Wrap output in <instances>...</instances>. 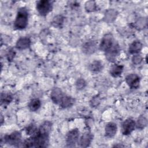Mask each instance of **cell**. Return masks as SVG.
Returning a JSON list of instances; mask_svg holds the SVG:
<instances>
[{
	"mask_svg": "<svg viewBox=\"0 0 148 148\" xmlns=\"http://www.w3.org/2000/svg\"><path fill=\"white\" fill-rule=\"evenodd\" d=\"M97 5L94 1H88L85 3V9L88 12H92L96 10Z\"/></svg>",
	"mask_w": 148,
	"mask_h": 148,
	"instance_id": "cell-23",
	"label": "cell"
},
{
	"mask_svg": "<svg viewBox=\"0 0 148 148\" xmlns=\"http://www.w3.org/2000/svg\"><path fill=\"white\" fill-rule=\"evenodd\" d=\"M97 49V45L94 40H88L84 43L82 46V50L86 54L94 53Z\"/></svg>",
	"mask_w": 148,
	"mask_h": 148,
	"instance_id": "cell-13",
	"label": "cell"
},
{
	"mask_svg": "<svg viewBox=\"0 0 148 148\" xmlns=\"http://www.w3.org/2000/svg\"><path fill=\"white\" fill-rule=\"evenodd\" d=\"M113 38L111 34L108 33L105 34L100 42L99 49L100 50L106 52L113 45Z\"/></svg>",
	"mask_w": 148,
	"mask_h": 148,
	"instance_id": "cell-6",
	"label": "cell"
},
{
	"mask_svg": "<svg viewBox=\"0 0 148 148\" xmlns=\"http://www.w3.org/2000/svg\"><path fill=\"white\" fill-rule=\"evenodd\" d=\"M125 82L131 88L136 89L139 87L140 77L136 74H129L125 77Z\"/></svg>",
	"mask_w": 148,
	"mask_h": 148,
	"instance_id": "cell-10",
	"label": "cell"
},
{
	"mask_svg": "<svg viewBox=\"0 0 148 148\" xmlns=\"http://www.w3.org/2000/svg\"><path fill=\"white\" fill-rule=\"evenodd\" d=\"M139 21V22L140 23V22H143V20H138ZM137 27H139V28H140V24H138L137 25Z\"/></svg>",
	"mask_w": 148,
	"mask_h": 148,
	"instance_id": "cell-30",
	"label": "cell"
},
{
	"mask_svg": "<svg viewBox=\"0 0 148 148\" xmlns=\"http://www.w3.org/2000/svg\"><path fill=\"white\" fill-rule=\"evenodd\" d=\"M117 131V124L113 122L108 123L105 127V134L107 138H113Z\"/></svg>",
	"mask_w": 148,
	"mask_h": 148,
	"instance_id": "cell-12",
	"label": "cell"
},
{
	"mask_svg": "<svg viewBox=\"0 0 148 148\" xmlns=\"http://www.w3.org/2000/svg\"><path fill=\"white\" fill-rule=\"evenodd\" d=\"M117 12L113 9H108L106 11L103 19L107 23H111L115 20L117 16Z\"/></svg>",
	"mask_w": 148,
	"mask_h": 148,
	"instance_id": "cell-17",
	"label": "cell"
},
{
	"mask_svg": "<svg viewBox=\"0 0 148 148\" xmlns=\"http://www.w3.org/2000/svg\"><path fill=\"white\" fill-rule=\"evenodd\" d=\"M100 103V98L96 95L90 101V105L91 107H97Z\"/></svg>",
	"mask_w": 148,
	"mask_h": 148,
	"instance_id": "cell-28",
	"label": "cell"
},
{
	"mask_svg": "<svg viewBox=\"0 0 148 148\" xmlns=\"http://www.w3.org/2000/svg\"><path fill=\"white\" fill-rule=\"evenodd\" d=\"M1 124H2V122H3V118H2V115H1Z\"/></svg>",
	"mask_w": 148,
	"mask_h": 148,
	"instance_id": "cell-31",
	"label": "cell"
},
{
	"mask_svg": "<svg viewBox=\"0 0 148 148\" xmlns=\"http://www.w3.org/2000/svg\"><path fill=\"white\" fill-rule=\"evenodd\" d=\"M124 66L123 65L115 64L111 67L110 69V74L113 77H117L121 75Z\"/></svg>",
	"mask_w": 148,
	"mask_h": 148,
	"instance_id": "cell-19",
	"label": "cell"
},
{
	"mask_svg": "<svg viewBox=\"0 0 148 148\" xmlns=\"http://www.w3.org/2000/svg\"><path fill=\"white\" fill-rule=\"evenodd\" d=\"M41 106V102L38 98L32 99L28 104L29 109L31 112H35L38 110Z\"/></svg>",
	"mask_w": 148,
	"mask_h": 148,
	"instance_id": "cell-20",
	"label": "cell"
},
{
	"mask_svg": "<svg viewBox=\"0 0 148 148\" xmlns=\"http://www.w3.org/2000/svg\"><path fill=\"white\" fill-rule=\"evenodd\" d=\"M13 100V97L11 94L8 92H2L1 95V105H7L9 104Z\"/></svg>",
	"mask_w": 148,
	"mask_h": 148,
	"instance_id": "cell-21",
	"label": "cell"
},
{
	"mask_svg": "<svg viewBox=\"0 0 148 148\" xmlns=\"http://www.w3.org/2000/svg\"><path fill=\"white\" fill-rule=\"evenodd\" d=\"M64 18L61 15H57L53 18L52 24L54 27H60L64 23Z\"/></svg>",
	"mask_w": 148,
	"mask_h": 148,
	"instance_id": "cell-24",
	"label": "cell"
},
{
	"mask_svg": "<svg viewBox=\"0 0 148 148\" xmlns=\"http://www.w3.org/2000/svg\"><path fill=\"white\" fill-rule=\"evenodd\" d=\"M143 60V57L140 54H135L132 57V62L135 65H138L141 63Z\"/></svg>",
	"mask_w": 148,
	"mask_h": 148,
	"instance_id": "cell-26",
	"label": "cell"
},
{
	"mask_svg": "<svg viewBox=\"0 0 148 148\" xmlns=\"http://www.w3.org/2000/svg\"><path fill=\"white\" fill-rule=\"evenodd\" d=\"M143 45L139 40H135L130 44L128 48V52L130 54H138L142 49Z\"/></svg>",
	"mask_w": 148,
	"mask_h": 148,
	"instance_id": "cell-16",
	"label": "cell"
},
{
	"mask_svg": "<svg viewBox=\"0 0 148 148\" xmlns=\"http://www.w3.org/2000/svg\"><path fill=\"white\" fill-rule=\"evenodd\" d=\"M31 42L28 37H20L16 43V47L19 50H24L30 47Z\"/></svg>",
	"mask_w": 148,
	"mask_h": 148,
	"instance_id": "cell-14",
	"label": "cell"
},
{
	"mask_svg": "<svg viewBox=\"0 0 148 148\" xmlns=\"http://www.w3.org/2000/svg\"><path fill=\"white\" fill-rule=\"evenodd\" d=\"M79 131L77 128H73L66 134V143L67 147H75L79 139Z\"/></svg>",
	"mask_w": 148,
	"mask_h": 148,
	"instance_id": "cell-5",
	"label": "cell"
},
{
	"mask_svg": "<svg viewBox=\"0 0 148 148\" xmlns=\"http://www.w3.org/2000/svg\"><path fill=\"white\" fill-rule=\"evenodd\" d=\"M52 129V123L49 121L43 122L37 131L26 139L23 143L25 147H46L49 145V134Z\"/></svg>",
	"mask_w": 148,
	"mask_h": 148,
	"instance_id": "cell-1",
	"label": "cell"
},
{
	"mask_svg": "<svg viewBox=\"0 0 148 148\" xmlns=\"http://www.w3.org/2000/svg\"><path fill=\"white\" fill-rule=\"evenodd\" d=\"M86 82L83 78H80L76 82V87L79 90H82L86 86Z\"/></svg>",
	"mask_w": 148,
	"mask_h": 148,
	"instance_id": "cell-25",
	"label": "cell"
},
{
	"mask_svg": "<svg viewBox=\"0 0 148 148\" xmlns=\"http://www.w3.org/2000/svg\"><path fill=\"white\" fill-rule=\"evenodd\" d=\"M15 56V52L13 49H10L7 53V58L8 61H12Z\"/></svg>",
	"mask_w": 148,
	"mask_h": 148,
	"instance_id": "cell-29",
	"label": "cell"
},
{
	"mask_svg": "<svg viewBox=\"0 0 148 148\" xmlns=\"http://www.w3.org/2000/svg\"><path fill=\"white\" fill-rule=\"evenodd\" d=\"M93 139V135L90 131H86L79 139L78 146L80 147H87Z\"/></svg>",
	"mask_w": 148,
	"mask_h": 148,
	"instance_id": "cell-9",
	"label": "cell"
},
{
	"mask_svg": "<svg viewBox=\"0 0 148 148\" xmlns=\"http://www.w3.org/2000/svg\"><path fill=\"white\" fill-rule=\"evenodd\" d=\"M135 121L131 118L125 120L121 124V132L124 135H130L136 127Z\"/></svg>",
	"mask_w": 148,
	"mask_h": 148,
	"instance_id": "cell-8",
	"label": "cell"
},
{
	"mask_svg": "<svg viewBox=\"0 0 148 148\" xmlns=\"http://www.w3.org/2000/svg\"><path fill=\"white\" fill-rule=\"evenodd\" d=\"M28 22V13L27 9L22 7L18 11L14 22V27L16 29L21 30L25 28Z\"/></svg>",
	"mask_w": 148,
	"mask_h": 148,
	"instance_id": "cell-2",
	"label": "cell"
},
{
	"mask_svg": "<svg viewBox=\"0 0 148 148\" xmlns=\"http://www.w3.org/2000/svg\"><path fill=\"white\" fill-rule=\"evenodd\" d=\"M36 9L40 15L45 16L52 10V2L49 0H40L36 2Z\"/></svg>",
	"mask_w": 148,
	"mask_h": 148,
	"instance_id": "cell-4",
	"label": "cell"
},
{
	"mask_svg": "<svg viewBox=\"0 0 148 148\" xmlns=\"http://www.w3.org/2000/svg\"><path fill=\"white\" fill-rule=\"evenodd\" d=\"M136 124V127L138 129L143 130L147 124V120L143 116H140Z\"/></svg>",
	"mask_w": 148,
	"mask_h": 148,
	"instance_id": "cell-22",
	"label": "cell"
},
{
	"mask_svg": "<svg viewBox=\"0 0 148 148\" xmlns=\"http://www.w3.org/2000/svg\"><path fill=\"white\" fill-rule=\"evenodd\" d=\"M120 52V48L117 43H113L112 46L105 52L106 58L110 62H113Z\"/></svg>",
	"mask_w": 148,
	"mask_h": 148,
	"instance_id": "cell-7",
	"label": "cell"
},
{
	"mask_svg": "<svg viewBox=\"0 0 148 148\" xmlns=\"http://www.w3.org/2000/svg\"><path fill=\"white\" fill-rule=\"evenodd\" d=\"M64 94L58 87L53 88L50 92V98L53 102L57 105H60Z\"/></svg>",
	"mask_w": 148,
	"mask_h": 148,
	"instance_id": "cell-11",
	"label": "cell"
},
{
	"mask_svg": "<svg viewBox=\"0 0 148 148\" xmlns=\"http://www.w3.org/2000/svg\"><path fill=\"white\" fill-rule=\"evenodd\" d=\"M103 68V65L101 61L99 60H95L91 62L88 65V69L94 73L100 72Z\"/></svg>",
	"mask_w": 148,
	"mask_h": 148,
	"instance_id": "cell-18",
	"label": "cell"
},
{
	"mask_svg": "<svg viewBox=\"0 0 148 148\" xmlns=\"http://www.w3.org/2000/svg\"><path fill=\"white\" fill-rule=\"evenodd\" d=\"M37 130H38V128H36V127L33 124L29 125L25 130L27 135H32L37 131Z\"/></svg>",
	"mask_w": 148,
	"mask_h": 148,
	"instance_id": "cell-27",
	"label": "cell"
},
{
	"mask_svg": "<svg viewBox=\"0 0 148 148\" xmlns=\"http://www.w3.org/2000/svg\"><path fill=\"white\" fill-rule=\"evenodd\" d=\"M21 132L16 131L9 135H5L3 139H1V142H3L4 143L17 147L21 144Z\"/></svg>",
	"mask_w": 148,
	"mask_h": 148,
	"instance_id": "cell-3",
	"label": "cell"
},
{
	"mask_svg": "<svg viewBox=\"0 0 148 148\" xmlns=\"http://www.w3.org/2000/svg\"><path fill=\"white\" fill-rule=\"evenodd\" d=\"M75 102V99L71 96L64 94L60 103V106L62 108H68L71 107Z\"/></svg>",
	"mask_w": 148,
	"mask_h": 148,
	"instance_id": "cell-15",
	"label": "cell"
}]
</instances>
